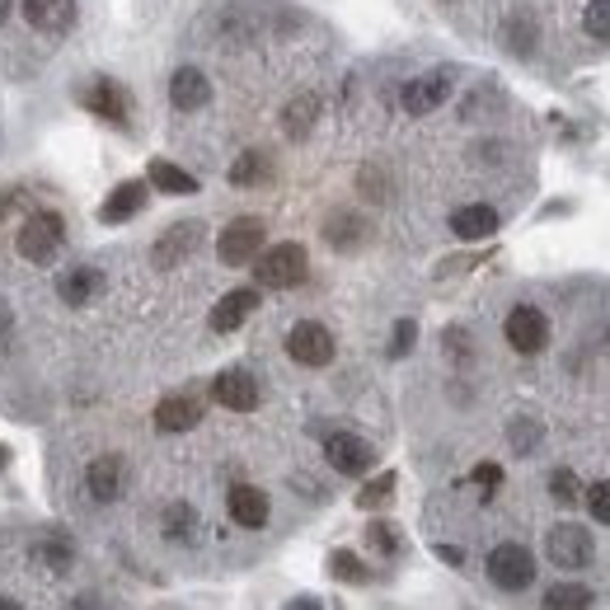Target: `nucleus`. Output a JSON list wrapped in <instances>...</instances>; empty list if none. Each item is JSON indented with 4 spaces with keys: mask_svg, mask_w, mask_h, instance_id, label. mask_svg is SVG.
<instances>
[{
    "mask_svg": "<svg viewBox=\"0 0 610 610\" xmlns=\"http://www.w3.org/2000/svg\"><path fill=\"white\" fill-rule=\"evenodd\" d=\"M324 456H329V465L339 469V475H366L371 469V446L362 442V437H352V432H333V437L324 442Z\"/></svg>",
    "mask_w": 610,
    "mask_h": 610,
    "instance_id": "11",
    "label": "nucleus"
},
{
    "mask_svg": "<svg viewBox=\"0 0 610 610\" xmlns=\"http://www.w3.org/2000/svg\"><path fill=\"white\" fill-rule=\"evenodd\" d=\"M606 343H610V333H606Z\"/></svg>",
    "mask_w": 610,
    "mask_h": 610,
    "instance_id": "46",
    "label": "nucleus"
},
{
    "mask_svg": "<svg viewBox=\"0 0 610 610\" xmlns=\"http://www.w3.org/2000/svg\"><path fill=\"white\" fill-rule=\"evenodd\" d=\"M413 343H418V324H413V320H400L395 333H390V358H409Z\"/></svg>",
    "mask_w": 610,
    "mask_h": 610,
    "instance_id": "36",
    "label": "nucleus"
},
{
    "mask_svg": "<svg viewBox=\"0 0 610 610\" xmlns=\"http://www.w3.org/2000/svg\"><path fill=\"white\" fill-rule=\"evenodd\" d=\"M71 10V0H24V14L33 29H56V19Z\"/></svg>",
    "mask_w": 610,
    "mask_h": 610,
    "instance_id": "28",
    "label": "nucleus"
},
{
    "mask_svg": "<svg viewBox=\"0 0 610 610\" xmlns=\"http://www.w3.org/2000/svg\"><path fill=\"white\" fill-rule=\"evenodd\" d=\"M211 400L221 409L249 413V409H259V381H254L245 366H230V371H221V376L211 381Z\"/></svg>",
    "mask_w": 610,
    "mask_h": 610,
    "instance_id": "9",
    "label": "nucleus"
},
{
    "mask_svg": "<svg viewBox=\"0 0 610 610\" xmlns=\"http://www.w3.org/2000/svg\"><path fill=\"white\" fill-rule=\"evenodd\" d=\"M582 29L597 38V43H610V0H592L582 14Z\"/></svg>",
    "mask_w": 610,
    "mask_h": 610,
    "instance_id": "29",
    "label": "nucleus"
},
{
    "mask_svg": "<svg viewBox=\"0 0 610 610\" xmlns=\"http://www.w3.org/2000/svg\"><path fill=\"white\" fill-rule=\"evenodd\" d=\"M254 310H259V291H254V287H235V291H226V297L211 306V329L216 333H235Z\"/></svg>",
    "mask_w": 610,
    "mask_h": 610,
    "instance_id": "13",
    "label": "nucleus"
},
{
    "mask_svg": "<svg viewBox=\"0 0 610 610\" xmlns=\"http://www.w3.org/2000/svg\"><path fill=\"white\" fill-rule=\"evenodd\" d=\"M366 540H371V545H376V549H385V555H395V549H400V536H395V530H390L385 521H371V530H366Z\"/></svg>",
    "mask_w": 610,
    "mask_h": 610,
    "instance_id": "37",
    "label": "nucleus"
},
{
    "mask_svg": "<svg viewBox=\"0 0 610 610\" xmlns=\"http://www.w3.org/2000/svg\"><path fill=\"white\" fill-rule=\"evenodd\" d=\"M549 494L559 498V507H573L578 503V475L573 469H555V475H549Z\"/></svg>",
    "mask_w": 610,
    "mask_h": 610,
    "instance_id": "32",
    "label": "nucleus"
},
{
    "mask_svg": "<svg viewBox=\"0 0 610 610\" xmlns=\"http://www.w3.org/2000/svg\"><path fill=\"white\" fill-rule=\"evenodd\" d=\"M287 610H324V606H320V601H310V597H301V601H291Z\"/></svg>",
    "mask_w": 610,
    "mask_h": 610,
    "instance_id": "42",
    "label": "nucleus"
},
{
    "mask_svg": "<svg viewBox=\"0 0 610 610\" xmlns=\"http://www.w3.org/2000/svg\"><path fill=\"white\" fill-rule=\"evenodd\" d=\"M390 494H395V475H376L371 479L362 494H358V507H366V511H376V507H385L390 503Z\"/></svg>",
    "mask_w": 610,
    "mask_h": 610,
    "instance_id": "30",
    "label": "nucleus"
},
{
    "mask_svg": "<svg viewBox=\"0 0 610 610\" xmlns=\"http://www.w3.org/2000/svg\"><path fill=\"white\" fill-rule=\"evenodd\" d=\"M38 555H43V568H52V573H66L71 568V545L66 540H43L38 545Z\"/></svg>",
    "mask_w": 610,
    "mask_h": 610,
    "instance_id": "33",
    "label": "nucleus"
},
{
    "mask_svg": "<svg viewBox=\"0 0 610 610\" xmlns=\"http://www.w3.org/2000/svg\"><path fill=\"white\" fill-rule=\"evenodd\" d=\"M306 268L310 259L301 245H272L254 259V278H259V287H297L306 282Z\"/></svg>",
    "mask_w": 610,
    "mask_h": 610,
    "instance_id": "3",
    "label": "nucleus"
},
{
    "mask_svg": "<svg viewBox=\"0 0 610 610\" xmlns=\"http://www.w3.org/2000/svg\"><path fill=\"white\" fill-rule=\"evenodd\" d=\"M230 517H235V526H245V530H263L268 526V494L263 488H254V484H235L230 488Z\"/></svg>",
    "mask_w": 610,
    "mask_h": 610,
    "instance_id": "14",
    "label": "nucleus"
},
{
    "mask_svg": "<svg viewBox=\"0 0 610 610\" xmlns=\"http://www.w3.org/2000/svg\"><path fill=\"white\" fill-rule=\"evenodd\" d=\"M100 287H104V272L100 268H71L66 278L56 282V291H62L66 306H90L94 297H100Z\"/></svg>",
    "mask_w": 610,
    "mask_h": 610,
    "instance_id": "21",
    "label": "nucleus"
},
{
    "mask_svg": "<svg viewBox=\"0 0 610 610\" xmlns=\"http://www.w3.org/2000/svg\"><path fill=\"white\" fill-rule=\"evenodd\" d=\"M498 479H503V469H498V465H479V469H475V484L484 488V494H494Z\"/></svg>",
    "mask_w": 610,
    "mask_h": 610,
    "instance_id": "38",
    "label": "nucleus"
},
{
    "mask_svg": "<svg viewBox=\"0 0 610 610\" xmlns=\"http://www.w3.org/2000/svg\"><path fill=\"white\" fill-rule=\"evenodd\" d=\"M6 465H10V451H6V446H0V475H6Z\"/></svg>",
    "mask_w": 610,
    "mask_h": 610,
    "instance_id": "44",
    "label": "nucleus"
},
{
    "mask_svg": "<svg viewBox=\"0 0 610 610\" xmlns=\"http://www.w3.org/2000/svg\"><path fill=\"white\" fill-rule=\"evenodd\" d=\"M503 333H507V343L517 348L521 358H536V352H545V343H549V320L536 306H517V310L507 314Z\"/></svg>",
    "mask_w": 610,
    "mask_h": 610,
    "instance_id": "8",
    "label": "nucleus"
},
{
    "mask_svg": "<svg viewBox=\"0 0 610 610\" xmlns=\"http://www.w3.org/2000/svg\"><path fill=\"white\" fill-rule=\"evenodd\" d=\"M10 14V0H0V19H6Z\"/></svg>",
    "mask_w": 610,
    "mask_h": 610,
    "instance_id": "45",
    "label": "nucleus"
},
{
    "mask_svg": "<svg viewBox=\"0 0 610 610\" xmlns=\"http://www.w3.org/2000/svg\"><path fill=\"white\" fill-rule=\"evenodd\" d=\"M540 610H592V587H582V582H555L545 592Z\"/></svg>",
    "mask_w": 610,
    "mask_h": 610,
    "instance_id": "24",
    "label": "nucleus"
},
{
    "mask_svg": "<svg viewBox=\"0 0 610 610\" xmlns=\"http://www.w3.org/2000/svg\"><path fill=\"white\" fill-rule=\"evenodd\" d=\"M366 235H371V226L362 221V216L358 211H333L329 216V221H324V240L333 245V249H358L362 240H366Z\"/></svg>",
    "mask_w": 610,
    "mask_h": 610,
    "instance_id": "20",
    "label": "nucleus"
},
{
    "mask_svg": "<svg viewBox=\"0 0 610 610\" xmlns=\"http://www.w3.org/2000/svg\"><path fill=\"white\" fill-rule=\"evenodd\" d=\"M146 179H151L155 188H161V193H174V198H188V193H198V179H193L188 169L169 165V161H151Z\"/></svg>",
    "mask_w": 610,
    "mask_h": 610,
    "instance_id": "22",
    "label": "nucleus"
},
{
    "mask_svg": "<svg viewBox=\"0 0 610 610\" xmlns=\"http://www.w3.org/2000/svg\"><path fill=\"white\" fill-rule=\"evenodd\" d=\"M146 193H151L146 179H127V184H117V188L108 193V198H104L100 216H104L108 226H123V221H132V216L146 207Z\"/></svg>",
    "mask_w": 610,
    "mask_h": 610,
    "instance_id": "16",
    "label": "nucleus"
},
{
    "mask_svg": "<svg viewBox=\"0 0 610 610\" xmlns=\"http://www.w3.org/2000/svg\"><path fill=\"white\" fill-rule=\"evenodd\" d=\"M314 117H320V100H314V94H297V100L282 108V127H287V136L301 142V136L314 127Z\"/></svg>",
    "mask_w": 610,
    "mask_h": 610,
    "instance_id": "25",
    "label": "nucleus"
},
{
    "mask_svg": "<svg viewBox=\"0 0 610 610\" xmlns=\"http://www.w3.org/2000/svg\"><path fill=\"white\" fill-rule=\"evenodd\" d=\"M488 578H494V587H503V592H521V587L536 582V555H530L526 545L507 540L488 555Z\"/></svg>",
    "mask_w": 610,
    "mask_h": 610,
    "instance_id": "4",
    "label": "nucleus"
},
{
    "mask_svg": "<svg viewBox=\"0 0 610 610\" xmlns=\"http://www.w3.org/2000/svg\"><path fill=\"white\" fill-rule=\"evenodd\" d=\"M66 240V221L56 211H33L24 226H19V254H24L29 263H52L56 249Z\"/></svg>",
    "mask_w": 610,
    "mask_h": 610,
    "instance_id": "1",
    "label": "nucleus"
},
{
    "mask_svg": "<svg viewBox=\"0 0 610 610\" xmlns=\"http://www.w3.org/2000/svg\"><path fill=\"white\" fill-rule=\"evenodd\" d=\"M0 610H24V606H19V601H10V597H0Z\"/></svg>",
    "mask_w": 610,
    "mask_h": 610,
    "instance_id": "43",
    "label": "nucleus"
},
{
    "mask_svg": "<svg viewBox=\"0 0 610 610\" xmlns=\"http://www.w3.org/2000/svg\"><path fill=\"white\" fill-rule=\"evenodd\" d=\"M203 235H207L203 221H174V226L161 235V240H155L151 263H155V268H179V263L188 259V254H198Z\"/></svg>",
    "mask_w": 610,
    "mask_h": 610,
    "instance_id": "6",
    "label": "nucleus"
},
{
    "mask_svg": "<svg viewBox=\"0 0 610 610\" xmlns=\"http://www.w3.org/2000/svg\"><path fill=\"white\" fill-rule=\"evenodd\" d=\"M10 333H14V310H10V301L0 297V348L10 343Z\"/></svg>",
    "mask_w": 610,
    "mask_h": 610,
    "instance_id": "39",
    "label": "nucleus"
},
{
    "mask_svg": "<svg viewBox=\"0 0 610 610\" xmlns=\"http://www.w3.org/2000/svg\"><path fill=\"white\" fill-rule=\"evenodd\" d=\"M207 100H211V85H207V75H203L198 66H179V71L169 75V104H174V108L198 113Z\"/></svg>",
    "mask_w": 610,
    "mask_h": 610,
    "instance_id": "15",
    "label": "nucleus"
},
{
    "mask_svg": "<svg viewBox=\"0 0 610 610\" xmlns=\"http://www.w3.org/2000/svg\"><path fill=\"white\" fill-rule=\"evenodd\" d=\"M85 108L90 113H100L104 123H113V127H123L127 123V90L117 85V81H94L90 85V94H85Z\"/></svg>",
    "mask_w": 610,
    "mask_h": 610,
    "instance_id": "17",
    "label": "nucleus"
},
{
    "mask_svg": "<svg viewBox=\"0 0 610 610\" xmlns=\"http://www.w3.org/2000/svg\"><path fill=\"white\" fill-rule=\"evenodd\" d=\"M71 610H113L104 597H94V592H85V597H75L71 601Z\"/></svg>",
    "mask_w": 610,
    "mask_h": 610,
    "instance_id": "40",
    "label": "nucleus"
},
{
    "mask_svg": "<svg viewBox=\"0 0 610 610\" xmlns=\"http://www.w3.org/2000/svg\"><path fill=\"white\" fill-rule=\"evenodd\" d=\"M10 207H14V193H10V188H0V216H10Z\"/></svg>",
    "mask_w": 610,
    "mask_h": 610,
    "instance_id": "41",
    "label": "nucleus"
},
{
    "mask_svg": "<svg viewBox=\"0 0 610 610\" xmlns=\"http://www.w3.org/2000/svg\"><path fill=\"white\" fill-rule=\"evenodd\" d=\"M545 555L555 568H568V573H578V568L592 564L597 545H592V530L578 526V521H559L555 530L545 536Z\"/></svg>",
    "mask_w": 610,
    "mask_h": 610,
    "instance_id": "2",
    "label": "nucleus"
},
{
    "mask_svg": "<svg viewBox=\"0 0 610 610\" xmlns=\"http://www.w3.org/2000/svg\"><path fill=\"white\" fill-rule=\"evenodd\" d=\"M507 437H511V446H517L521 456H526V451H536V442H540V427H536V418H517V423L507 427Z\"/></svg>",
    "mask_w": 610,
    "mask_h": 610,
    "instance_id": "35",
    "label": "nucleus"
},
{
    "mask_svg": "<svg viewBox=\"0 0 610 610\" xmlns=\"http://www.w3.org/2000/svg\"><path fill=\"white\" fill-rule=\"evenodd\" d=\"M263 221L259 216H240V221H230L226 230H221V240H216V254H221V263L226 268H245V263H254L263 254Z\"/></svg>",
    "mask_w": 610,
    "mask_h": 610,
    "instance_id": "5",
    "label": "nucleus"
},
{
    "mask_svg": "<svg viewBox=\"0 0 610 610\" xmlns=\"http://www.w3.org/2000/svg\"><path fill=\"white\" fill-rule=\"evenodd\" d=\"M587 511H592L601 526H610V479H597L587 488Z\"/></svg>",
    "mask_w": 610,
    "mask_h": 610,
    "instance_id": "34",
    "label": "nucleus"
},
{
    "mask_svg": "<svg viewBox=\"0 0 610 610\" xmlns=\"http://www.w3.org/2000/svg\"><path fill=\"white\" fill-rule=\"evenodd\" d=\"M268 179H272V165H268L263 151H245L240 161L230 165V184H235V188H259V184H268Z\"/></svg>",
    "mask_w": 610,
    "mask_h": 610,
    "instance_id": "23",
    "label": "nucleus"
},
{
    "mask_svg": "<svg viewBox=\"0 0 610 610\" xmlns=\"http://www.w3.org/2000/svg\"><path fill=\"white\" fill-rule=\"evenodd\" d=\"M446 94H451V71H427V75H418V81L404 85L400 104H404V113L423 117V113H432V108H442Z\"/></svg>",
    "mask_w": 610,
    "mask_h": 610,
    "instance_id": "10",
    "label": "nucleus"
},
{
    "mask_svg": "<svg viewBox=\"0 0 610 610\" xmlns=\"http://www.w3.org/2000/svg\"><path fill=\"white\" fill-rule=\"evenodd\" d=\"M123 484H127L123 456H100L85 469V488H90L94 503H117V498H123Z\"/></svg>",
    "mask_w": 610,
    "mask_h": 610,
    "instance_id": "12",
    "label": "nucleus"
},
{
    "mask_svg": "<svg viewBox=\"0 0 610 610\" xmlns=\"http://www.w3.org/2000/svg\"><path fill=\"white\" fill-rule=\"evenodd\" d=\"M451 230H456V240H488V235L498 230V211L484 207V203L456 207L451 211Z\"/></svg>",
    "mask_w": 610,
    "mask_h": 610,
    "instance_id": "19",
    "label": "nucleus"
},
{
    "mask_svg": "<svg viewBox=\"0 0 610 610\" xmlns=\"http://www.w3.org/2000/svg\"><path fill=\"white\" fill-rule=\"evenodd\" d=\"M198 423H203V404L193 395H169V400L155 404V427L161 432H188Z\"/></svg>",
    "mask_w": 610,
    "mask_h": 610,
    "instance_id": "18",
    "label": "nucleus"
},
{
    "mask_svg": "<svg viewBox=\"0 0 610 610\" xmlns=\"http://www.w3.org/2000/svg\"><path fill=\"white\" fill-rule=\"evenodd\" d=\"M329 573L333 578H343V582H366L371 573H366V564L358 559V555H348V549H339V555L329 559Z\"/></svg>",
    "mask_w": 610,
    "mask_h": 610,
    "instance_id": "31",
    "label": "nucleus"
},
{
    "mask_svg": "<svg viewBox=\"0 0 610 610\" xmlns=\"http://www.w3.org/2000/svg\"><path fill=\"white\" fill-rule=\"evenodd\" d=\"M165 536L169 540H193L198 536V511H193L188 503H169L165 507Z\"/></svg>",
    "mask_w": 610,
    "mask_h": 610,
    "instance_id": "27",
    "label": "nucleus"
},
{
    "mask_svg": "<svg viewBox=\"0 0 610 610\" xmlns=\"http://www.w3.org/2000/svg\"><path fill=\"white\" fill-rule=\"evenodd\" d=\"M287 352H291V362H301V366H329L333 362V333L320 320H301L287 333Z\"/></svg>",
    "mask_w": 610,
    "mask_h": 610,
    "instance_id": "7",
    "label": "nucleus"
},
{
    "mask_svg": "<svg viewBox=\"0 0 610 610\" xmlns=\"http://www.w3.org/2000/svg\"><path fill=\"white\" fill-rule=\"evenodd\" d=\"M503 43L511 48V52H517V56H530V52H536V19H530V14H507V24H503Z\"/></svg>",
    "mask_w": 610,
    "mask_h": 610,
    "instance_id": "26",
    "label": "nucleus"
}]
</instances>
